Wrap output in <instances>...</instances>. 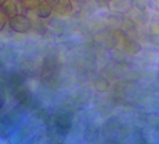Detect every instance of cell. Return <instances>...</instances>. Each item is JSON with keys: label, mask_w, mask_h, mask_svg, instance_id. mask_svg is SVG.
I'll use <instances>...</instances> for the list:
<instances>
[{"label": "cell", "mask_w": 159, "mask_h": 144, "mask_svg": "<svg viewBox=\"0 0 159 144\" xmlns=\"http://www.w3.org/2000/svg\"><path fill=\"white\" fill-rule=\"evenodd\" d=\"M9 24L12 30L19 33L27 32L32 27L31 20L23 14H16L15 16L11 17Z\"/></svg>", "instance_id": "1"}, {"label": "cell", "mask_w": 159, "mask_h": 144, "mask_svg": "<svg viewBox=\"0 0 159 144\" xmlns=\"http://www.w3.org/2000/svg\"><path fill=\"white\" fill-rule=\"evenodd\" d=\"M49 4L59 13H68L71 11V4L68 0H49Z\"/></svg>", "instance_id": "2"}, {"label": "cell", "mask_w": 159, "mask_h": 144, "mask_svg": "<svg viewBox=\"0 0 159 144\" xmlns=\"http://www.w3.org/2000/svg\"><path fill=\"white\" fill-rule=\"evenodd\" d=\"M52 12V7L51 5L48 3V2H44L42 3L38 9H37V14L39 16V17H48Z\"/></svg>", "instance_id": "3"}, {"label": "cell", "mask_w": 159, "mask_h": 144, "mask_svg": "<svg viewBox=\"0 0 159 144\" xmlns=\"http://www.w3.org/2000/svg\"><path fill=\"white\" fill-rule=\"evenodd\" d=\"M2 8H3L4 11L7 12V14H8L9 16H11V17L15 16V15L17 14V12H18V10H17V7H16L15 3L12 2V1H11V0H9L8 2H6V3L2 6Z\"/></svg>", "instance_id": "4"}, {"label": "cell", "mask_w": 159, "mask_h": 144, "mask_svg": "<svg viewBox=\"0 0 159 144\" xmlns=\"http://www.w3.org/2000/svg\"><path fill=\"white\" fill-rule=\"evenodd\" d=\"M46 0H22L23 5L26 8V9H38L42 3H44Z\"/></svg>", "instance_id": "5"}, {"label": "cell", "mask_w": 159, "mask_h": 144, "mask_svg": "<svg viewBox=\"0 0 159 144\" xmlns=\"http://www.w3.org/2000/svg\"><path fill=\"white\" fill-rule=\"evenodd\" d=\"M8 18H9V15L4 11V9L1 7L0 8V30H2L4 28V27L6 26Z\"/></svg>", "instance_id": "6"}, {"label": "cell", "mask_w": 159, "mask_h": 144, "mask_svg": "<svg viewBox=\"0 0 159 144\" xmlns=\"http://www.w3.org/2000/svg\"><path fill=\"white\" fill-rule=\"evenodd\" d=\"M4 100H5V94H4L3 89L0 87V108H1L2 106H3Z\"/></svg>", "instance_id": "7"}, {"label": "cell", "mask_w": 159, "mask_h": 144, "mask_svg": "<svg viewBox=\"0 0 159 144\" xmlns=\"http://www.w3.org/2000/svg\"><path fill=\"white\" fill-rule=\"evenodd\" d=\"M9 1V0H0V8H1L6 2H8Z\"/></svg>", "instance_id": "8"}]
</instances>
